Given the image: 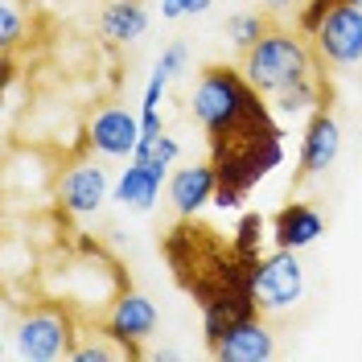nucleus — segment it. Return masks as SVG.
Instances as JSON below:
<instances>
[{
	"mask_svg": "<svg viewBox=\"0 0 362 362\" xmlns=\"http://www.w3.org/2000/svg\"><path fill=\"white\" fill-rule=\"evenodd\" d=\"M189 112L198 119V128L206 132L210 153H218L226 144H243V140L280 132L276 119H272L268 95L251 87L243 66H206L194 83Z\"/></svg>",
	"mask_w": 362,
	"mask_h": 362,
	"instance_id": "1",
	"label": "nucleus"
},
{
	"mask_svg": "<svg viewBox=\"0 0 362 362\" xmlns=\"http://www.w3.org/2000/svg\"><path fill=\"white\" fill-rule=\"evenodd\" d=\"M243 74L251 78V87L264 90V95H276V90L293 87L300 78H309V74H321V54H317V45L300 33V29H268L259 42L251 45L247 54H243Z\"/></svg>",
	"mask_w": 362,
	"mask_h": 362,
	"instance_id": "2",
	"label": "nucleus"
},
{
	"mask_svg": "<svg viewBox=\"0 0 362 362\" xmlns=\"http://www.w3.org/2000/svg\"><path fill=\"white\" fill-rule=\"evenodd\" d=\"M13 341H17V358L25 362H58L70 358L74 350V313L66 305H29L13 329Z\"/></svg>",
	"mask_w": 362,
	"mask_h": 362,
	"instance_id": "3",
	"label": "nucleus"
},
{
	"mask_svg": "<svg viewBox=\"0 0 362 362\" xmlns=\"http://www.w3.org/2000/svg\"><path fill=\"white\" fill-rule=\"evenodd\" d=\"M300 293H305V268H300L296 251L276 247L255 259V300H259V313L293 309L300 300Z\"/></svg>",
	"mask_w": 362,
	"mask_h": 362,
	"instance_id": "4",
	"label": "nucleus"
},
{
	"mask_svg": "<svg viewBox=\"0 0 362 362\" xmlns=\"http://www.w3.org/2000/svg\"><path fill=\"white\" fill-rule=\"evenodd\" d=\"M103 334H112L128 358H140L144 354V341L157 334V305L136 288H119L107 305V317H103Z\"/></svg>",
	"mask_w": 362,
	"mask_h": 362,
	"instance_id": "5",
	"label": "nucleus"
},
{
	"mask_svg": "<svg viewBox=\"0 0 362 362\" xmlns=\"http://www.w3.org/2000/svg\"><path fill=\"white\" fill-rule=\"evenodd\" d=\"M313 45L321 54V62H329V66H358L362 62V8L338 0L329 8V17L321 21V29L313 33Z\"/></svg>",
	"mask_w": 362,
	"mask_h": 362,
	"instance_id": "6",
	"label": "nucleus"
},
{
	"mask_svg": "<svg viewBox=\"0 0 362 362\" xmlns=\"http://www.w3.org/2000/svg\"><path fill=\"white\" fill-rule=\"evenodd\" d=\"M107 194H112L107 169H103V165H95V160H78V165H70L66 173L58 177V185H54L58 206H62L66 214H74V218L95 214L99 206L107 202Z\"/></svg>",
	"mask_w": 362,
	"mask_h": 362,
	"instance_id": "7",
	"label": "nucleus"
},
{
	"mask_svg": "<svg viewBox=\"0 0 362 362\" xmlns=\"http://www.w3.org/2000/svg\"><path fill=\"white\" fill-rule=\"evenodd\" d=\"M140 144V112L107 103L87 119V148L99 157H132Z\"/></svg>",
	"mask_w": 362,
	"mask_h": 362,
	"instance_id": "8",
	"label": "nucleus"
},
{
	"mask_svg": "<svg viewBox=\"0 0 362 362\" xmlns=\"http://www.w3.org/2000/svg\"><path fill=\"white\" fill-rule=\"evenodd\" d=\"M341 153V128L329 115V107L309 115L305 132H300V157H296V181H309L317 173H325Z\"/></svg>",
	"mask_w": 362,
	"mask_h": 362,
	"instance_id": "9",
	"label": "nucleus"
},
{
	"mask_svg": "<svg viewBox=\"0 0 362 362\" xmlns=\"http://www.w3.org/2000/svg\"><path fill=\"white\" fill-rule=\"evenodd\" d=\"M218 194V169L214 160H198V165H185L169 177V202L177 210V218H198L206 206H214Z\"/></svg>",
	"mask_w": 362,
	"mask_h": 362,
	"instance_id": "10",
	"label": "nucleus"
},
{
	"mask_svg": "<svg viewBox=\"0 0 362 362\" xmlns=\"http://www.w3.org/2000/svg\"><path fill=\"white\" fill-rule=\"evenodd\" d=\"M210 354L223 362H264L276 354V338H272V329L255 313L247 321H239V325H230L223 338L210 346Z\"/></svg>",
	"mask_w": 362,
	"mask_h": 362,
	"instance_id": "11",
	"label": "nucleus"
},
{
	"mask_svg": "<svg viewBox=\"0 0 362 362\" xmlns=\"http://www.w3.org/2000/svg\"><path fill=\"white\" fill-rule=\"evenodd\" d=\"M321 235H325V218L317 214L313 206H305V202L280 206L276 218H272V247L305 251V247H313Z\"/></svg>",
	"mask_w": 362,
	"mask_h": 362,
	"instance_id": "12",
	"label": "nucleus"
},
{
	"mask_svg": "<svg viewBox=\"0 0 362 362\" xmlns=\"http://www.w3.org/2000/svg\"><path fill=\"white\" fill-rule=\"evenodd\" d=\"M160 185H165V177H157L148 165H140V160L128 157V169H124L112 185V198L119 206L136 210V214H148V210L160 202Z\"/></svg>",
	"mask_w": 362,
	"mask_h": 362,
	"instance_id": "13",
	"label": "nucleus"
},
{
	"mask_svg": "<svg viewBox=\"0 0 362 362\" xmlns=\"http://www.w3.org/2000/svg\"><path fill=\"white\" fill-rule=\"evenodd\" d=\"M99 33L107 37L112 45H128V42H140L148 33V13L140 0H112L99 17Z\"/></svg>",
	"mask_w": 362,
	"mask_h": 362,
	"instance_id": "14",
	"label": "nucleus"
},
{
	"mask_svg": "<svg viewBox=\"0 0 362 362\" xmlns=\"http://www.w3.org/2000/svg\"><path fill=\"white\" fill-rule=\"evenodd\" d=\"M325 99H329L325 78H321V74H309V78H300L293 87L276 90V95H272V112L276 115H313V112L325 107Z\"/></svg>",
	"mask_w": 362,
	"mask_h": 362,
	"instance_id": "15",
	"label": "nucleus"
},
{
	"mask_svg": "<svg viewBox=\"0 0 362 362\" xmlns=\"http://www.w3.org/2000/svg\"><path fill=\"white\" fill-rule=\"evenodd\" d=\"M177 157H181V144H177L169 132H160V136H140V144H136V153H132V160L148 165L157 177H165V173L173 169V160H177Z\"/></svg>",
	"mask_w": 362,
	"mask_h": 362,
	"instance_id": "16",
	"label": "nucleus"
},
{
	"mask_svg": "<svg viewBox=\"0 0 362 362\" xmlns=\"http://www.w3.org/2000/svg\"><path fill=\"white\" fill-rule=\"evenodd\" d=\"M268 29H272V25H268L264 13H235V17H226V37H230V45H235L239 54H247V49L259 42Z\"/></svg>",
	"mask_w": 362,
	"mask_h": 362,
	"instance_id": "17",
	"label": "nucleus"
},
{
	"mask_svg": "<svg viewBox=\"0 0 362 362\" xmlns=\"http://www.w3.org/2000/svg\"><path fill=\"white\" fill-rule=\"evenodd\" d=\"M264 230H268V218H264V214H239L230 247L239 251L243 259H259V243H264Z\"/></svg>",
	"mask_w": 362,
	"mask_h": 362,
	"instance_id": "18",
	"label": "nucleus"
},
{
	"mask_svg": "<svg viewBox=\"0 0 362 362\" xmlns=\"http://www.w3.org/2000/svg\"><path fill=\"white\" fill-rule=\"evenodd\" d=\"M70 358L74 362H112V358H128V350H124L112 334H95L90 341H74Z\"/></svg>",
	"mask_w": 362,
	"mask_h": 362,
	"instance_id": "19",
	"label": "nucleus"
},
{
	"mask_svg": "<svg viewBox=\"0 0 362 362\" xmlns=\"http://www.w3.org/2000/svg\"><path fill=\"white\" fill-rule=\"evenodd\" d=\"M338 0H300V8H296V29L305 33V37H313L321 21L329 17V8H334Z\"/></svg>",
	"mask_w": 362,
	"mask_h": 362,
	"instance_id": "20",
	"label": "nucleus"
},
{
	"mask_svg": "<svg viewBox=\"0 0 362 362\" xmlns=\"http://www.w3.org/2000/svg\"><path fill=\"white\" fill-rule=\"evenodd\" d=\"M25 37V21H21V13L13 8V4H4L0 8V45H4V54H13V45Z\"/></svg>",
	"mask_w": 362,
	"mask_h": 362,
	"instance_id": "21",
	"label": "nucleus"
},
{
	"mask_svg": "<svg viewBox=\"0 0 362 362\" xmlns=\"http://www.w3.org/2000/svg\"><path fill=\"white\" fill-rule=\"evenodd\" d=\"M214 0H160V17L165 21H177V17H198L206 13Z\"/></svg>",
	"mask_w": 362,
	"mask_h": 362,
	"instance_id": "22",
	"label": "nucleus"
},
{
	"mask_svg": "<svg viewBox=\"0 0 362 362\" xmlns=\"http://www.w3.org/2000/svg\"><path fill=\"white\" fill-rule=\"evenodd\" d=\"M185 62H189V49H185L181 42H173L169 49H165V54H160V62H157V66L165 70L169 78H181V70H185Z\"/></svg>",
	"mask_w": 362,
	"mask_h": 362,
	"instance_id": "23",
	"label": "nucleus"
},
{
	"mask_svg": "<svg viewBox=\"0 0 362 362\" xmlns=\"http://www.w3.org/2000/svg\"><path fill=\"white\" fill-rule=\"evenodd\" d=\"M268 13H288V8H300V0H264Z\"/></svg>",
	"mask_w": 362,
	"mask_h": 362,
	"instance_id": "24",
	"label": "nucleus"
},
{
	"mask_svg": "<svg viewBox=\"0 0 362 362\" xmlns=\"http://www.w3.org/2000/svg\"><path fill=\"white\" fill-rule=\"evenodd\" d=\"M346 4H358V8H362V0H346Z\"/></svg>",
	"mask_w": 362,
	"mask_h": 362,
	"instance_id": "25",
	"label": "nucleus"
}]
</instances>
